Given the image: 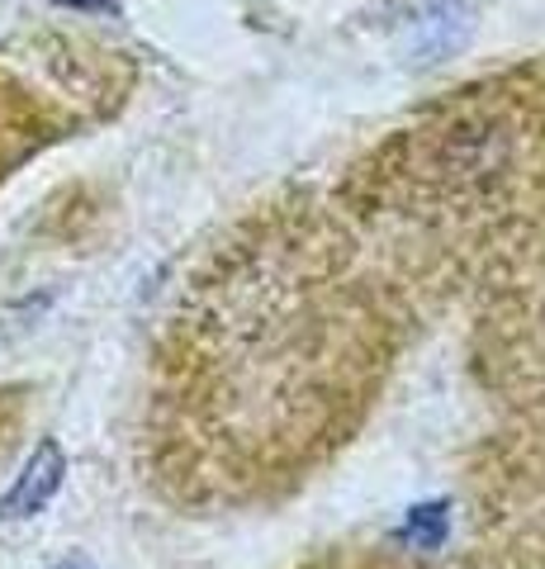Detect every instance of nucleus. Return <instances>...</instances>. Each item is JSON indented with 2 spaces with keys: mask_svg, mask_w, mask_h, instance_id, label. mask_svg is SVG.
I'll list each match as a JSON object with an SVG mask.
<instances>
[{
  "mask_svg": "<svg viewBox=\"0 0 545 569\" xmlns=\"http://www.w3.org/2000/svg\"><path fill=\"white\" fill-rule=\"evenodd\" d=\"M62 475H67V456L58 441H39L33 456L24 460V470L14 475V485L0 498V518L6 522H24V518H39V512L58 498L62 489Z\"/></svg>",
  "mask_w": 545,
  "mask_h": 569,
  "instance_id": "obj_1",
  "label": "nucleus"
},
{
  "mask_svg": "<svg viewBox=\"0 0 545 569\" xmlns=\"http://www.w3.org/2000/svg\"><path fill=\"white\" fill-rule=\"evenodd\" d=\"M442 531H446L442 508H417L403 537H408V541H422V546H436V541H442Z\"/></svg>",
  "mask_w": 545,
  "mask_h": 569,
  "instance_id": "obj_2",
  "label": "nucleus"
},
{
  "mask_svg": "<svg viewBox=\"0 0 545 569\" xmlns=\"http://www.w3.org/2000/svg\"><path fill=\"white\" fill-rule=\"evenodd\" d=\"M62 6H77V10H114V0H62Z\"/></svg>",
  "mask_w": 545,
  "mask_h": 569,
  "instance_id": "obj_3",
  "label": "nucleus"
},
{
  "mask_svg": "<svg viewBox=\"0 0 545 569\" xmlns=\"http://www.w3.org/2000/svg\"><path fill=\"white\" fill-rule=\"evenodd\" d=\"M58 569H81V565H58Z\"/></svg>",
  "mask_w": 545,
  "mask_h": 569,
  "instance_id": "obj_4",
  "label": "nucleus"
}]
</instances>
